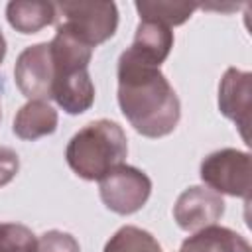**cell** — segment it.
<instances>
[{
  "label": "cell",
  "instance_id": "6da1fadb",
  "mask_svg": "<svg viewBox=\"0 0 252 252\" xmlns=\"http://www.w3.org/2000/svg\"><path fill=\"white\" fill-rule=\"evenodd\" d=\"M118 104L130 126L146 138H161L181 118L179 98L158 65L130 47L118 57Z\"/></svg>",
  "mask_w": 252,
  "mask_h": 252
},
{
  "label": "cell",
  "instance_id": "7a4b0ae2",
  "mask_svg": "<svg viewBox=\"0 0 252 252\" xmlns=\"http://www.w3.org/2000/svg\"><path fill=\"white\" fill-rule=\"evenodd\" d=\"M49 49L53 59L51 98L67 114H83L94 102V85L89 75L93 47L57 26Z\"/></svg>",
  "mask_w": 252,
  "mask_h": 252
},
{
  "label": "cell",
  "instance_id": "3957f363",
  "mask_svg": "<svg viewBox=\"0 0 252 252\" xmlns=\"http://www.w3.org/2000/svg\"><path fill=\"white\" fill-rule=\"evenodd\" d=\"M128 156L124 130L106 118L89 122L67 144L69 167L87 181H100L108 171L122 165Z\"/></svg>",
  "mask_w": 252,
  "mask_h": 252
},
{
  "label": "cell",
  "instance_id": "277c9868",
  "mask_svg": "<svg viewBox=\"0 0 252 252\" xmlns=\"http://www.w3.org/2000/svg\"><path fill=\"white\" fill-rule=\"evenodd\" d=\"M55 10L61 16L59 26L91 47L104 43L116 33L118 8L114 2H59Z\"/></svg>",
  "mask_w": 252,
  "mask_h": 252
},
{
  "label": "cell",
  "instance_id": "5b68a950",
  "mask_svg": "<svg viewBox=\"0 0 252 252\" xmlns=\"http://www.w3.org/2000/svg\"><path fill=\"white\" fill-rule=\"evenodd\" d=\"M250 154L234 148H222L201 161V179L219 195L242 197L250 201Z\"/></svg>",
  "mask_w": 252,
  "mask_h": 252
},
{
  "label": "cell",
  "instance_id": "8992f818",
  "mask_svg": "<svg viewBox=\"0 0 252 252\" xmlns=\"http://www.w3.org/2000/svg\"><path fill=\"white\" fill-rule=\"evenodd\" d=\"M98 193L106 209L118 215L140 211L152 193L150 177L132 165H118L98 181Z\"/></svg>",
  "mask_w": 252,
  "mask_h": 252
},
{
  "label": "cell",
  "instance_id": "52a82bcc",
  "mask_svg": "<svg viewBox=\"0 0 252 252\" xmlns=\"http://www.w3.org/2000/svg\"><path fill=\"white\" fill-rule=\"evenodd\" d=\"M14 79L20 93L30 100H47L51 98L53 85V59L49 43H35L26 47L14 67Z\"/></svg>",
  "mask_w": 252,
  "mask_h": 252
},
{
  "label": "cell",
  "instance_id": "ba28073f",
  "mask_svg": "<svg viewBox=\"0 0 252 252\" xmlns=\"http://www.w3.org/2000/svg\"><path fill=\"white\" fill-rule=\"evenodd\" d=\"M222 197L211 187L203 185H193L185 189L173 205V219L177 226L187 232H197L205 226L215 224L222 217Z\"/></svg>",
  "mask_w": 252,
  "mask_h": 252
},
{
  "label": "cell",
  "instance_id": "9c48e42d",
  "mask_svg": "<svg viewBox=\"0 0 252 252\" xmlns=\"http://www.w3.org/2000/svg\"><path fill=\"white\" fill-rule=\"evenodd\" d=\"M250 108H252V73L228 67L219 85V110L232 120L240 130V136L250 144Z\"/></svg>",
  "mask_w": 252,
  "mask_h": 252
},
{
  "label": "cell",
  "instance_id": "30bf717a",
  "mask_svg": "<svg viewBox=\"0 0 252 252\" xmlns=\"http://www.w3.org/2000/svg\"><path fill=\"white\" fill-rule=\"evenodd\" d=\"M171 47H173L171 28H167L159 22L140 20L136 33H134V41L130 45V49L134 53H138L142 59L159 67L167 59Z\"/></svg>",
  "mask_w": 252,
  "mask_h": 252
},
{
  "label": "cell",
  "instance_id": "8fae6325",
  "mask_svg": "<svg viewBox=\"0 0 252 252\" xmlns=\"http://www.w3.org/2000/svg\"><path fill=\"white\" fill-rule=\"evenodd\" d=\"M179 252H250V244L238 232L211 224L185 238Z\"/></svg>",
  "mask_w": 252,
  "mask_h": 252
},
{
  "label": "cell",
  "instance_id": "7c38bea8",
  "mask_svg": "<svg viewBox=\"0 0 252 252\" xmlns=\"http://www.w3.org/2000/svg\"><path fill=\"white\" fill-rule=\"evenodd\" d=\"M57 128V110L45 100H28L14 116V134L22 140H37L53 134Z\"/></svg>",
  "mask_w": 252,
  "mask_h": 252
},
{
  "label": "cell",
  "instance_id": "4fadbf2b",
  "mask_svg": "<svg viewBox=\"0 0 252 252\" xmlns=\"http://www.w3.org/2000/svg\"><path fill=\"white\" fill-rule=\"evenodd\" d=\"M8 24L20 33H35L45 26H51L57 20V10L53 2H26L16 0L6 6Z\"/></svg>",
  "mask_w": 252,
  "mask_h": 252
},
{
  "label": "cell",
  "instance_id": "5bb4252c",
  "mask_svg": "<svg viewBox=\"0 0 252 252\" xmlns=\"http://www.w3.org/2000/svg\"><path fill=\"white\" fill-rule=\"evenodd\" d=\"M197 8L199 4L195 2H177V0H138L136 2L140 20L159 22L167 28L185 24Z\"/></svg>",
  "mask_w": 252,
  "mask_h": 252
},
{
  "label": "cell",
  "instance_id": "9a60e30c",
  "mask_svg": "<svg viewBox=\"0 0 252 252\" xmlns=\"http://www.w3.org/2000/svg\"><path fill=\"white\" fill-rule=\"evenodd\" d=\"M104 252H161V246L148 230L126 224L108 238Z\"/></svg>",
  "mask_w": 252,
  "mask_h": 252
},
{
  "label": "cell",
  "instance_id": "2e32d148",
  "mask_svg": "<svg viewBox=\"0 0 252 252\" xmlns=\"http://www.w3.org/2000/svg\"><path fill=\"white\" fill-rule=\"evenodd\" d=\"M0 252H37V238L26 224L0 222Z\"/></svg>",
  "mask_w": 252,
  "mask_h": 252
},
{
  "label": "cell",
  "instance_id": "e0dca14e",
  "mask_svg": "<svg viewBox=\"0 0 252 252\" xmlns=\"http://www.w3.org/2000/svg\"><path fill=\"white\" fill-rule=\"evenodd\" d=\"M37 252H81L75 236L63 230H47L37 240Z\"/></svg>",
  "mask_w": 252,
  "mask_h": 252
},
{
  "label": "cell",
  "instance_id": "ac0fdd59",
  "mask_svg": "<svg viewBox=\"0 0 252 252\" xmlns=\"http://www.w3.org/2000/svg\"><path fill=\"white\" fill-rule=\"evenodd\" d=\"M20 169V158L12 148L0 146V187L10 183Z\"/></svg>",
  "mask_w": 252,
  "mask_h": 252
},
{
  "label": "cell",
  "instance_id": "d6986e66",
  "mask_svg": "<svg viewBox=\"0 0 252 252\" xmlns=\"http://www.w3.org/2000/svg\"><path fill=\"white\" fill-rule=\"evenodd\" d=\"M4 55H6V39H4V33L0 30V63L4 61Z\"/></svg>",
  "mask_w": 252,
  "mask_h": 252
},
{
  "label": "cell",
  "instance_id": "ffe728a7",
  "mask_svg": "<svg viewBox=\"0 0 252 252\" xmlns=\"http://www.w3.org/2000/svg\"><path fill=\"white\" fill-rule=\"evenodd\" d=\"M0 118H2V112H0Z\"/></svg>",
  "mask_w": 252,
  "mask_h": 252
}]
</instances>
